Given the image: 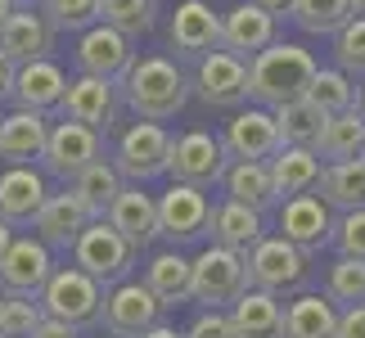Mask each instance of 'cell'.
Returning <instances> with one entry per match:
<instances>
[{"label":"cell","mask_w":365,"mask_h":338,"mask_svg":"<svg viewBox=\"0 0 365 338\" xmlns=\"http://www.w3.org/2000/svg\"><path fill=\"white\" fill-rule=\"evenodd\" d=\"M316 68L320 63L312 50L289 46V41H271L262 54L248 59V100H257L262 108H279V104L302 100Z\"/></svg>","instance_id":"1"},{"label":"cell","mask_w":365,"mask_h":338,"mask_svg":"<svg viewBox=\"0 0 365 338\" xmlns=\"http://www.w3.org/2000/svg\"><path fill=\"white\" fill-rule=\"evenodd\" d=\"M122 86H126V104H131V113H135V118H145V122H167V118H176V113L185 108V100H190L185 73H180L172 59H163V54L131 59V68H126V77H122Z\"/></svg>","instance_id":"2"},{"label":"cell","mask_w":365,"mask_h":338,"mask_svg":"<svg viewBox=\"0 0 365 338\" xmlns=\"http://www.w3.org/2000/svg\"><path fill=\"white\" fill-rule=\"evenodd\" d=\"M36 307L41 316L50 320H63V325L73 329H86V325H100V307H104V289L95 285L86 271H77V266H54L46 289L36 293Z\"/></svg>","instance_id":"3"},{"label":"cell","mask_w":365,"mask_h":338,"mask_svg":"<svg viewBox=\"0 0 365 338\" xmlns=\"http://www.w3.org/2000/svg\"><path fill=\"white\" fill-rule=\"evenodd\" d=\"M248 289V271H244V252L235 248H203L199 257L190 262V298L212 307V312H226V307Z\"/></svg>","instance_id":"4"},{"label":"cell","mask_w":365,"mask_h":338,"mask_svg":"<svg viewBox=\"0 0 365 338\" xmlns=\"http://www.w3.org/2000/svg\"><path fill=\"white\" fill-rule=\"evenodd\" d=\"M244 271H248V289L262 293H289L307 280V252H298L289 239L279 235H262L257 244L244 252Z\"/></svg>","instance_id":"5"},{"label":"cell","mask_w":365,"mask_h":338,"mask_svg":"<svg viewBox=\"0 0 365 338\" xmlns=\"http://www.w3.org/2000/svg\"><path fill=\"white\" fill-rule=\"evenodd\" d=\"M73 266H77V271H86L95 285L104 289V285H118V280L135 266V248L100 217V221H91L86 230L77 235V244H73Z\"/></svg>","instance_id":"6"},{"label":"cell","mask_w":365,"mask_h":338,"mask_svg":"<svg viewBox=\"0 0 365 338\" xmlns=\"http://www.w3.org/2000/svg\"><path fill=\"white\" fill-rule=\"evenodd\" d=\"M167 149H172V135L163 131V122H131L118 140V176L131 180V185H145V180L167 172Z\"/></svg>","instance_id":"7"},{"label":"cell","mask_w":365,"mask_h":338,"mask_svg":"<svg viewBox=\"0 0 365 338\" xmlns=\"http://www.w3.org/2000/svg\"><path fill=\"white\" fill-rule=\"evenodd\" d=\"M226 149L212 131H185L180 140H172L167 149V176L176 185H194V190H207L212 180H221L226 172Z\"/></svg>","instance_id":"8"},{"label":"cell","mask_w":365,"mask_h":338,"mask_svg":"<svg viewBox=\"0 0 365 338\" xmlns=\"http://www.w3.org/2000/svg\"><path fill=\"white\" fill-rule=\"evenodd\" d=\"M100 158H104V135L91 131V126H81V122H54L50 135H46V153H41L46 172L59 176V180L81 176Z\"/></svg>","instance_id":"9"},{"label":"cell","mask_w":365,"mask_h":338,"mask_svg":"<svg viewBox=\"0 0 365 338\" xmlns=\"http://www.w3.org/2000/svg\"><path fill=\"white\" fill-rule=\"evenodd\" d=\"M163 320V302L140 285V280H118V289L100 307V325L113 338H140Z\"/></svg>","instance_id":"10"},{"label":"cell","mask_w":365,"mask_h":338,"mask_svg":"<svg viewBox=\"0 0 365 338\" xmlns=\"http://www.w3.org/2000/svg\"><path fill=\"white\" fill-rule=\"evenodd\" d=\"M194 95L207 108H240L248 104V63L230 50H207L194 68Z\"/></svg>","instance_id":"11"},{"label":"cell","mask_w":365,"mask_h":338,"mask_svg":"<svg viewBox=\"0 0 365 338\" xmlns=\"http://www.w3.org/2000/svg\"><path fill=\"white\" fill-rule=\"evenodd\" d=\"M54 271V257L41 239H27V235H14L5 257H0V285H5L9 298H36L46 289V280Z\"/></svg>","instance_id":"12"},{"label":"cell","mask_w":365,"mask_h":338,"mask_svg":"<svg viewBox=\"0 0 365 338\" xmlns=\"http://www.w3.org/2000/svg\"><path fill=\"white\" fill-rule=\"evenodd\" d=\"M158 208V235H167L172 244H185V239H199L212 221V199L194 185H167L163 199H153Z\"/></svg>","instance_id":"13"},{"label":"cell","mask_w":365,"mask_h":338,"mask_svg":"<svg viewBox=\"0 0 365 338\" xmlns=\"http://www.w3.org/2000/svg\"><path fill=\"white\" fill-rule=\"evenodd\" d=\"M221 149H226V158H235V163H271L275 153L284 149L271 108H240L230 118L226 135H221Z\"/></svg>","instance_id":"14"},{"label":"cell","mask_w":365,"mask_h":338,"mask_svg":"<svg viewBox=\"0 0 365 338\" xmlns=\"http://www.w3.org/2000/svg\"><path fill=\"white\" fill-rule=\"evenodd\" d=\"M131 59H135L131 41H126L122 32H113V27H104V23H91L86 32H81V41H77L81 73H86V77H100V81H108V86L126 77Z\"/></svg>","instance_id":"15"},{"label":"cell","mask_w":365,"mask_h":338,"mask_svg":"<svg viewBox=\"0 0 365 338\" xmlns=\"http://www.w3.org/2000/svg\"><path fill=\"white\" fill-rule=\"evenodd\" d=\"M59 113H63V122H81V126H91V131L108 135V131H113V122H118L113 86L100 81V77L81 73L77 81H68V91H63V100H59Z\"/></svg>","instance_id":"16"},{"label":"cell","mask_w":365,"mask_h":338,"mask_svg":"<svg viewBox=\"0 0 365 338\" xmlns=\"http://www.w3.org/2000/svg\"><path fill=\"white\" fill-rule=\"evenodd\" d=\"M50 50H54V27L41 19L36 9H14L9 23L0 27V59L9 68L50 59Z\"/></svg>","instance_id":"17"},{"label":"cell","mask_w":365,"mask_h":338,"mask_svg":"<svg viewBox=\"0 0 365 338\" xmlns=\"http://www.w3.org/2000/svg\"><path fill=\"white\" fill-rule=\"evenodd\" d=\"M279 239H289L298 252H320L334 239V217L329 208L316 199V194H298V199H284V212H279Z\"/></svg>","instance_id":"18"},{"label":"cell","mask_w":365,"mask_h":338,"mask_svg":"<svg viewBox=\"0 0 365 338\" xmlns=\"http://www.w3.org/2000/svg\"><path fill=\"white\" fill-rule=\"evenodd\" d=\"M167 36H172L176 54L203 59L207 50H221V14H212V5H203V0H180Z\"/></svg>","instance_id":"19"},{"label":"cell","mask_w":365,"mask_h":338,"mask_svg":"<svg viewBox=\"0 0 365 338\" xmlns=\"http://www.w3.org/2000/svg\"><path fill=\"white\" fill-rule=\"evenodd\" d=\"M104 221L113 225V230H118L135 252H140V248H149L153 239H158V208H153V199H149V194L140 190V185H122V190H118V199L108 203Z\"/></svg>","instance_id":"20"},{"label":"cell","mask_w":365,"mask_h":338,"mask_svg":"<svg viewBox=\"0 0 365 338\" xmlns=\"http://www.w3.org/2000/svg\"><path fill=\"white\" fill-rule=\"evenodd\" d=\"M271 41H275V14L257 9L252 0L235 5L226 19H221V50H230L235 59H244V63L252 54H262Z\"/></svg>","instance_id":"21"},{"label":"cell","mask_w":365,"mask_h":338,"mask_svg":"<svg viewBox=\"0 0 365 338\" xmlns=\"http://www.w3.org/2000/svg\"><path fill=\"white\" fill-rule=\"evenodd\" d=\"M68 91V77L54 59H36V63H23L14 68V86H9V100L27 108V113H46V108H59Z\"/></svg>","instance_id":"22"},{"label":"cell","mask_w":365,"mask_h":338,"mask_svg":"<svg viewBox=\"0 0 365 338\" xmlns=\"http://www.w3.org/2000/svg\"><path fill=\"white\" fill-rule=\"evenodd\" d=\"M95 217L81 208V199L73 190H63V194H50L46 203H41V212L32 217V225H36V239L46 248H73L77 244V235L86 230Z\"/></svg>","instance_id":"23"},{"label":"cell","mask_w":365,"mask_h":338,"mask_svg":"<svg viewBox=\"0 0 365 338\" xmlns=\"http://www.w3.org/2000/svg\"><path fill=\"white\" fill-rule=\"evenodd\" d=\"M46 135H50L46 113L14 108L9 118H0V158L9 167H32L46 153Z\"/></svg>","instance_id":"24"},{"label":"cell","mask_w":365,"mask_h":338,"mask_svg":"<svg viewBox=\"0 0 365 338\" xmlns=\"http://www.w3.org/2000/svg\"><path fill=\"white\" fill-rule=\"evenodd\" d=\"M46 199H50V190L36 167H9L0 176V221L5 225H32V217L41 212Z\"/></svg>","instance_id":"25"},{"label":"cell","mask_w":365,"mask_h":338,"mask_svg":"<svg viewBox=\"0 0 365 338\" xmlns=\"http://www.w3.org/2000/svg\"><path fill=\"white\" fill-rule=\"evenodd\" d=\"M266 172H271V190L275 199H298V194H312L320 172H325V163L316 158V149H279L271 163H266Z\"/></svg>","instance_id":"26"},{"label":"cell","mask_w":365,"mask_h":338,"mask_svg":"<svg viewBox=\"0 0 365 338\" xmlns=\"http://www.w3.org/2000/svg\"><path fill=\"white\" fill-rule=\"evenodd\" d=\"M316 199L329 212H361L365 208V158H347V163H329L316 180Z\"/></svg>","instance_id":"27"},{"label":"cell","mask_w":365,"mask_h":338,"mask_svg":"<svg viewBox=\"0 0 365 338\" xmlns=\"http://www.w3.org/2000/svg\"><path fill=\"white\" fill-rule=\"evenodd\" d=\"M279 320H284V307H279L275 293L244 289L240 298L230 302L235 338H279Z\"/></svg>","instance_id":"28"},{"label":"cell","mask_w":365,"mask_h":338,"mask_svg":"<svg viewBox=\"0 0 365 338\" xmlns=\"http://www.w3.org/2000/svg\"><path fill=\"white\" fill-rule=\"evenodd\" d=\"M334 325H339V307L320 293H302L284 307L279 338H334Z\"/></svg>","instance_id":"29"},{"label":"cell","mask_w":365,"mask_h":338,"mask_svg":"<svg viewBox=\"0 0 365 338\" xmlns=\"http://www.w3.org/2000/svg\"><path fill=\"white\" fill-rule=\"evenodd\" d=\"M365 153V118L356 108L347 113H334V118H325V126H320V140H316V158L320 163H347V158H361Z\"/></svg>","instance_id":"30"},{"label":"cell","mask_w":365,"mask_h":338,"mask_svg":"<svg viewBox=\"0 0 365 338\" xmlns=\"http://www.w3.org/2000/svg\"><path fill=\"white\" fill-rule=\"evenodd\" d=\"M207 230H212V244L235 248V252H248V248L266 235V230H262V212H252V208L235 203V199H226L221 208H212Z\"/></svg>","instance_id":"31"},{"label":"cell","mask_w":365,"mask_h":338,"mask_svg":"<svg viewBox=\"0 0 365 338\" xmlns=\"http://www.w3.org/2000/svg\"><path fill=\"white\" fill-rule=\"evenodd\" d=\"M221 180H226V194L235 203L252 208V212H266V208H275V190H271V172H266V163H230L226 172H221Z\"/></svg>","instance_id":"32"},{"label":"cell","mask_w":365,"mask_h":338,"mask_svg":"<svg viewBox=\"0 0 365 338\" xmlns=\"http://www.w3.org/2000/svg\"><path fill=\"white\" fill-rule=\"evenodd\" d=\"M145 289L163 307L190 302V257H180V252H153V262L145 271Z\"/></svg>","instance_id":"33"},{"label":"cell","mask_w":365,"mask_h":338,"mask_svg":"<svg viewBox=\"0 0 365 338\" xmlns=\"http://www.w3.org/2000/svg\"><path fill=\"white\" fill-rule=\"evenodd\" d=\"M271 118H275L279 145H289V149H316V140H320V126H325V113H320V108H312L307 100L279 104V108H271Z\"/></svg>","instance_id":"34"},{"label":"cell","mask_w":365,"mask_h":338,"mask_svg":"<svg viewBox=\"0 0 365 338\" xmlns=\"http://www.w3.org/2000/svg\"><path fill=\"white\" fill-rule=\"evenodd\" d=\"M122 185H126V180L118 176V167H113V163H104V158H100V163H91L81 176H73V194L81 199V208H86L95 221L108 212V203L118 199V190H122Z\"/></svg>","instance_id":"35"},{"label":"cell","mask_w":365,"mask_h":338,"mask_svg":"<svg viewBox=\"0 0 365 338\" xmlns=\"http://www.w3.org/2000/svg\"><path fill=\"white\" fill-rule=\"evenodd\" d=\"M95 23L113 27L122 32L126 41L153 32V23H158V0H100V9H95Z\"/></svg>","instance_id":"36"},{"label":"cell","mask_w":365,"mask_h":338,"mask_svg":"<svg viewBox=\"0 0 365 338\" xmlns=\"http://www.w3.org/2000/svg\"><path fill=\"white\" fill-rule=\"evenodd\" d=\"M302 100L312 108H320L325 118H334V113H347L356 104V86H352V77L339 73V68H316V77H312V86H307Z\"/></svg>","instance_id":"37"},{"label":"cell","mask_w":365,"mask_h":338,"mask_svg":"<svg viewBox=\"0 0 365 338\" xmlns=\"http://www.w3.org/2000/svg\"><path fill=\"white\" fill-rule=\"evenodd\" d=\"M293 23L312 36H334L339 27L352 19V0H293L289 5Z\"/></svg>","instance_id":"38"},{"label":"cell","mask_w":365,"mask_h":338,"mask_svg":"<svg viewBox=\"0 0 365 338\" xmlns=\"http://www.w3.org/2000/svg\"><path fill=\"white\" fill-rule=\"evenodd\" d=\"M334 59H339V73L365 81V19L352 14L339 32H334Z\"/></svg>","instance_id":"39"},{"label":"cell","mask_w":365,"mask_h":338,"mask_svg":"<svg viewBox=\"0 0 365 338\" xmlns=\"http://www.w3.org/2000/svg\"><path fill=\"white\" fill-rule=\"evenodd\" d=\"M95 9H100V0H41V19L54 32H86L95 23Z\"/></svg>","instance_id":"40"},{"label":"cell","mask_w":365,"mask_h":338,"mask_svg":"<svg viewBox=\"0 0 365 338\" xmlns=\"http://www.w3.org/2000/svg\"><path fill=\"white\" fill-rule=\"evenodd\" d=\"M329 302H347V307L365 302V262L339 257L329 266Z\"/></svg>","instance_id":"41"},{"label":"cell","mask_w":365,"mask_h":338,"mask_svg":"<svg viewBox=\"0 0 365 338\" xmlns=\"http://www.w3.org/2000/svg\"><path fill=\"white\" fill-rule=\"evenodd\" d=\"M41 320L46 316L32 298H0V338H32Z\"/></svg>","instance_id":"42"},{"label":"cell","mask_w":365,"mask_h":338,"mask_svg":"<svg viewBox=\"0 0 365 338\" xmlns=\"http://www.w3.org/2000/svg\"><path fill=\"white\" fill-rule=\"evenodd\" d=\"M334 244H339V257L365 262V208L361 212H343V221L334 225Z\"/></svg>","instance_id":"43"},{"label":"cell","mask_w":365,"mask_h":338,"mask_svg":"<svg viewBox=\"0 0 365 338\" xmlns=\"http://www.w3.org/2000/svg\"><path fill=\"white\" fill-rule=\"evenodd\" d=\"M185 338H235L230 312H212V307H203V312L194 316V325L185 329Z\"/></svg>","instance_id":"44"},{"label":"cell","mask_w":365,"mask_h":338,"mask_svg":"<svg viewBox=\"0 0 365 338\" xmlns=\"http://www.w3.org/2000/svg\"><path fill=\"white\" fill-rule=\"evenodd\" d=\"M334 338H365V302L339 312V325H334Z\"/></svg>","instance_id":"45"},{"label":"cell","mask_w":365,"mask_h":338,"mask_svg":"<svg viewBox=\"0 0 365 338\" xmlns=\"http://www.w3.org/2000/svg\"><path fill=\"white\" fill-rule=\"evenodd\" d=\"M32 338H81V329H73V325H63V320H41V325H36V334Z\"/></svg>","instance_id":"46"},{"label":"cell","mask_w":365,"mask_h":338,"mask_svg":"<svg viewBox=\"0 0 365 338\" xmlns=\"http://www.w3.org/2000/svg\"><path fill=\"white\" fill-rule=\"evenodd\" d=\"M9 86H14V68L0 59V100H9Z\"/></svg>","instance_id":"47"},{"label":"cell","mask_w":365,"mask_h":338,"mask_svg":"<svg viewBox=\"0 0 365 338\" xmlns=\"http://www.w3.org/2000/svg\"><path fill=\"white\" fill-rule=\"evenodd\" d=\"M257 9H266V14H289V5L293 0H252Z\"/></svg>","instance_id":"48"},{"label":"cell","mask_w":365,"mask_h":338,"mask_svg":"<svg viewBox=\"0 0 365 338\" xmlns=\"http://www.w3.org/2000/svg\"><path fill=\"white\" fill-rule=\"evenodd\" d=\"M140 338H185V334H180V329H172V325H163V320H158V325H153L149 334H140Z\"/></svg>","instance_id":"49"},{"label":"cell","mask_w":365,"mask_h":338,"mask_svg":"<svg viewBox=\"0 0 365 338\" xmlns=\"http://www.w3.org/2000/svg\"><path fill=\"white\" fill-rule=\"evenodd\" d=\"M9 239H14V225L0 221V257H5V248H9Z\"/></svg>","instance_id":"50"},{"label":"cell","mask_w":365,"mask_h":338,"mask_svg":"<svg viewBox=\"0 0 365 338\" xmlns=\"http://www.w3.org/2000/svg\"><path fill=\"white\" fill-rule=\"evenodd\" d=\"M14 9H19V5H14V0H0V27L9 23V14H14Z\"/></svg>","instance_id":"51"},{"label":"cell","mask_w":365,"mask_h":338,"mask_svg":"<svg viewBox=\"0 0 365 338\" xmlns=\"http://www.w3.org/2000/svg\"><path fill=\"white\" fill-rule=\"evenodd\" d=\"M356 113H361V118H365V81H361V91H356V104H352Z\"/></svg>","instance_id":"52"},{"label":"cell","mask_w":365,"mask_h":338,"mask_svg":"<svg viewBox=\"0 0 365 338\" xmlns=\"http://www.w3.org/2000/svg\"><path fill=\"white\" fill-rule=\"evenodd\" d=\"M352 14H361V19H365V0H352Z\"/></svg>","instance_id":"53"},{"label":"cell","mask_w":365,"mask_h":338,"mask_svg":"<svg viewBox=\"0 0 365 338\" xmlns=\"http://www.w3.org/2000/svg\"><path fill=\"white\" fill-rule=\"evenodd\" d=\"M14 5H19V9H32V5H41V0H14Z\"/></svg>","instance_id":"54"},{"label":"cell","mask_w":365,"mask_h":338,"mask_svg":"<svg viewBox=\"0 0 365 338\" xmlns=\"http://www.w3.org/2000/svg\"><path fill=\"white\" fill-rule=\"evenodd\" d=\"M361 158H365V153H361Z\"/></svg>","instance_id":"55"}]
</instances>
